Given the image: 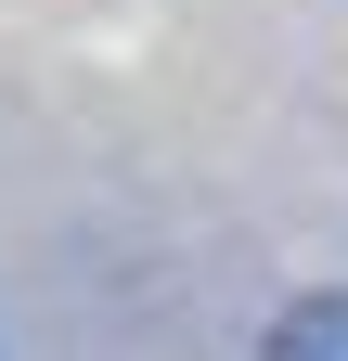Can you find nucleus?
<instances>
[{"label":"nucleus","mask_w":348,"mask_h":361,"mask_svg":"<svg viewBox=\"0 0 348 361\" xmlns=\"http://www.w3.org/2000/svg\"><path fill=\"white\" fill-rule=\"evenodd\" d=\"M271 361H348V297H297L271 323Z\"/></svg>","instance_id":"obj_1"}]
</instances>
